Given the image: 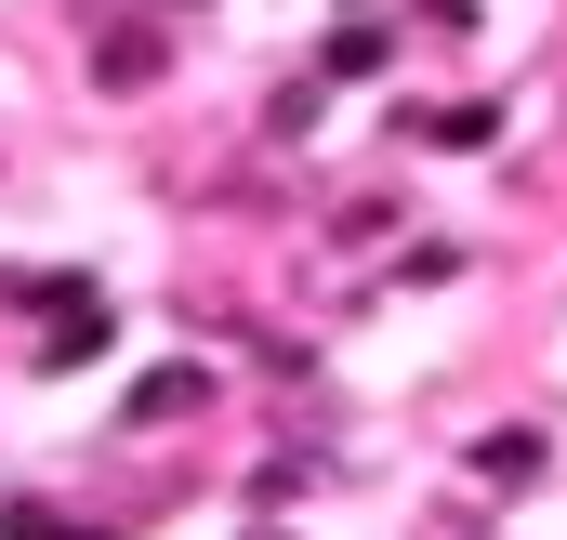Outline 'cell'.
Masks as SVG:
<instances>
[{
	"mask_svg": "<svg viewBox=\"0 0 567 540\" xmlns=\"http://www.w3.org/2000/svg\"><path fill=\"white\" fill-rule=\"evenodd\" d=\"M542 461H555V448H542L528 422H502V435H475V488H488V501H528V488H542Z\"/></svg>",
	"mask_w": 567,
	"mask_h": 540,
	"instance_id": "7a4b0ae2",
	"label": "cell"
},
{
	"mask_svg": "<svg viewBox=\"0 0 567 540\" xmlns=\"http://www.w3.org/2000/svg\"><path fill=\"white\" fill-rule=\"evenodd\" d=\"M317 475H330V461H317V448H265V461H251V501H265V515H278V501H303V488H317Z\"/></svg>",
	"mask_w": 567,
	"mask_h": 540,
	"instance_id": "52a82bcc",
	"label": "cell"
},
{
	"mask_svg": "<svg viewBox=\"0 0 567 540\" xmlns=\"http://www.w3.org/2000/svg\"><path fill=\"white\" fill-rule=\"evenodd\" d=\"M410 133H435V145H488L502 120H488V106H435V120H410Z\"/></svg>",
	"mask_w": 567,
	"mask_h": 540,
	"instance_id": "30bf717a",
	"label": "cell"
},
{
	"mask_svg": "<svg viewBox=\"0 0 567 540\" xmlns=\"http://www.w3.org/2000/svg\"><path fill=\"white\" fill-rule=\"evenodd\" d=\"M212 396H225V370H198V356H172V370H145L133 396H120V422H133V435H172V422H198Z\"/></svg>",
	"mask_w": 567,
	"mask_h": 540,
	"instance_id": "6da1fadb",
	"label": "cell"
},
{
	"mask_svg": "<svg viewBox=\"0 0 567 540\" xmlns=\"http://www.w3.org/2000/svg\"><path fill=\"white\" fill-rule=\"evenodd\" d=\"M0 303L13 316H66V303H93V277L80 264H0Z\"/></svg>",
	"mask_w": 567,
	"mask_h": 540,
	"instance_id": "5b68a950",
	"label": "cell"
},
{
	"mask_svg": "<svg viewBox=\"0 0 567 540\" xmlns=\"http://www.w3.org/2000/svg\"><path fill=\"white\" fill-rule=\"evenodd\" d=\"M251 540H278V528H251Z\"/></svg>",
	"mask_w": 567,
	"mask_h": 540,
	"instance_id": "8fae6325",
	"label": "cell"
},
{
	"mask_svg": "<svg viewBox=\"0 0 567 540\" xmlns=\"http://www.w3.org/2000/svg\"><path fill=\"white\" fill-rule=\"evenodd\" d=\"M158 66H172L158 27H106V40H93V93H158Z\"/></svg>",
	"mask_w": 567,
	"mask_h": 540,
	"instance_id": "3957f363",
	"label": "cell"
},
{
	"mask_svg": "<svg viewBox=\"0 0 567 540\" xmlns=\"http://www.w3.org/2000/svg\"><path fill=\"white\" fill-rule=\"evenodd\" d=\"M383 53H396V40L357 13V27H330V40H317V80H383Z\"/></svg>",
	"mask_w": 567,
	"mask_h": 540,
	"instance_id": "8992f818",
	"label": "cell"
},
{
	"mask_svg": "<svg viewBox=\"0 0 567 540\" xmlns=\"http://www.w3.org/2000/svg\"><path fill=\"white\" fill-rule=\"evenodd\" d=\"M106 330H120V316H106V290H93V303H66V316H40V370H93V356H106Z\"/></svg>",
	"mask_w": 567,
	"mask_h": 540,
	"instance_id": "277c9868",
	"label": "cell"
},
{
	"mask_svg": "<svg viewBox=\"0 0 567 540\" xmlns=\"http://www.w3.org/2000/svg\"><path fill=\"white\" fill-rule=\"evenodd\" d=\"M0 540H106V528H66V515H40V501H0Z\"/></svg>",
	"mask_w": 567,
	"mask_h": 540,
	"instance_id": "9c48e42d",
	"label": "cell"
},
{
	"mask_svg": "<svg viewBox=\"0 0 567 540\" xmlns=\"http://www.w3.org/2000/svg\"><path fill=\"white\" fill-rule=\"evenodd\" d=\"M396 277H410V290H449V277H462V238H410Z\"/></svg>",
	"mask_w": 567,
	"mask_h": 540,
	"instance_id": "ba28073f",
	"label": "cell"
}]
</instances>
